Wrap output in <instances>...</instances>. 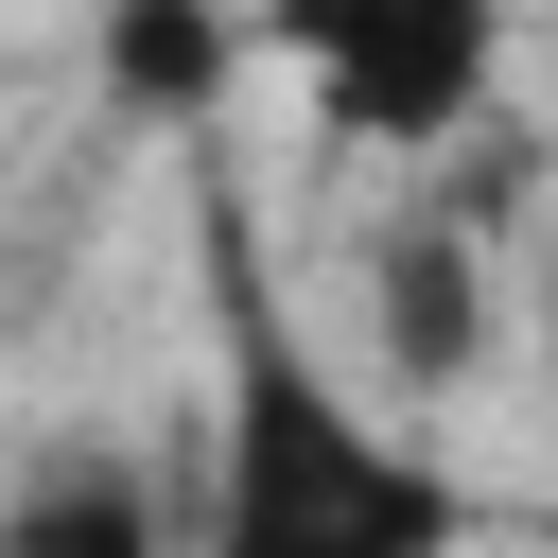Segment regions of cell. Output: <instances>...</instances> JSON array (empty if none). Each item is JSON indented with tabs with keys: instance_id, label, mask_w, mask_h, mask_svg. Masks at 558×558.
<instances>
[{
	"instance_id": "obj_3",
	"label": "cell",
	"mask_w": 558,
	"mask_h": 558,
	"mask_svg": "<svg viewBox=\"0 0 558 558\" xmlns=\"http://www.w3.org/2000/svg\"><path fill=\"white\" fill-rule=\"evenodd\" d=\"M366 349H384L401 401H453L488 366V244H471V209H401L366 244Z\"/></svg>"
},
{
	"instance_id": "obj_4",
	"label": "cell",
	"mask_w": 558,
	"mask_h": 558,
	"mask_svg": "<svg viewBox=\"0 0 558 558\" xmlns=\"http://www.w3.org/2000/svg\"><path fill=\"white\" fill-rule=\"evenodd\" d=\"M0 558H192V506L122 453V436H70L0 488Z\"/></svg>"
},
{
	"instance_id": "obj_1",
	"label": "cell",
	"mask_w": 558,
	"mask_h": 558,
	"mask_svg": "<svg viewBox=\"0 0 558 558\" xmlns=\"http://www.w3.org/2000/svg\"><path fill=\"white\" fill-rule=\"evenodd\" d=\"M471 488L453 453L384 436V401H349L314 366V331L279 314L244 192L209 174V488H192V558H453Z\"/></svg>"
},
{
	"instance_id": "obj_2",
	"label": "cell",
	"mask_w": 558,
	"mask_h": 558,
	"mask_svg": "<svg viewBox=\"0 0 558 558\" xmlns=\"http://www.w3.org/2000/svg\"><path fill=\"white\" fill-rule=\"evenodd\" d=\"M279 70L314 87L331 140H471L488 87H506V17L471 0H331V17H279Z\"/></svg>"
},
{
	"instance_id": "obj_5",
	"label": "cell",
	"mask_w": 558,
	"mask_h": 558,
	"mask_svg": "<svg viewBox=\"0 0 558 558\" xmlns=\"http://www.w3.org/2000/svg\"><path fill=\"white\" fill-rule=\"evenodd\" d=\"M227 70H244V35H227V17H192V0L105 17V87H122L140 122H209V105H227Z\"/></svg>"
}]
</instances>
